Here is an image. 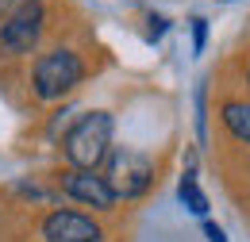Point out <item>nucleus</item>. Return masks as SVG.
<instances>
[{"label":"nucleus","mask_w":250,"mask_h":242,"mask_svg":"<svg viewBox=\"0 0 250 242\" xmlns=\"http://www.w3.org/2000/svg\"><path fill=\"white\" fill-rule=\"evenodd\" d=\"M104 181H108L116 200H139L154 184V161L143 150L116 146V150L104 158Z\"/></svg>","instance_id":"7ed1b4c3"},{"label":"nucleus","mask_w":250,"mask_h":242,"mask_svg":"<svg viewBox=\"0 0 250 242\" xmlns=\"http://www.w3.org/2000/svg\"><path fill=\"white\" fill-rule=\"evenodd\" d=\"M42 242H104V227L85 212H69V208H50L39 223Z\"/></svg>","instance_id":"39448f33"},{"label":"nucleus","mask_w":250,"mask_h":242,"mask_svg":"<svg viewBox=\"0 0 250 242\" xmlns=\"http://www.w3.org/2000/svg\"><path fill=\"white\" fill-rule=\"evenodd\" d=\"M146 23H150V31H146V39H150V42H158V39L169 31V20H166V16H150Z\"/></svg>","instance_id":"9d476101"},{"label":"nucleus","mask_w":250,"mask_h":242,"mask_svg":"<svg viewBox=\"0 0 250 242\" xmlns=\"http://www.w3.org/2000/svg\"><path fill=\"white\" fill-rule=\"evenodd\" d=\"M58 188H62L69 200H77V204H85L93 212H112L116 208L112 188L104 181V173H96V169H65L62 177H58Z\"/></svg>","instance_id":"423d86ee"},{"label":"nucleus","mask_w":250,"mask_h":242,"mask_svg":"<svg viewBox=\"0 0 250 242\" xmlns=\"http://www.w3.org/2000/svg\"><path fill=\"white\" fill-rule=\"evenodd\" d=\"M247 81H250V69H247Z\"/></svg>","instance_id":"f8f14e48"},{"label":"nucleus","mask_w":250,"mask_h":242,"mask_svg":"<svg viewBox=\"0 0 250 242\" xmlns=\"http://www.w3.org/2000/svg\"><path fill=\"white\" fill-rule=\"evenodd\" d=\"M112 154V116L108 112H85L65 131L62 158L69 169H96Z\"/></svg>","instance_id":"f257e3e1"},{"label":"nucleus","mask_w":250,"mask_h":242,"mask_svg":"<svg viewBox=\"0 0 250 242\" xmlns=\"http://www.w3.org/2000/svg\"><path fill=\"white\" fill-rule=\"evenodd\" d=\"M204 235H208V242H227V235H223L219 223H204Z\"/></svg>","instance_id":"9b49d317"},{"label":"nucleus","mask_w":250,"mask_h":242,"mask_svg":"<svg viewBox=\"0 0 250 242\" xmlns=\"http://www.w3.org/2000/svg\"><path fill=\"white\" fill-rule=\"evenodd\" d=\"M46 27V4L42 0H20L4 20H0V54L23 58L31 54Z\"/></svg>","instance_id":"20e7f679"},{"label":"nucleus","mask_w":250,"mask_h":242,"mask_svg":"<svg viewBox=\"0 0 250 242\" xmlns=\"http://www.w3.org/2000/svg\"><path fill=\"white\" fill-rule=\"evenodd\" d=\"M219 116H223V127H227L239 142L250 146V100H227Z\"/></svg>","instance_id":"0eeeda50"},{"label":"nucleus","mask_w":250,"mask_h":242,"mask_svg":"<svg viewBox=\"0 0 250 242\" xmlns=\"http://www.w3.org/2000/svg\"><path fill=\"white\" fill-rule=\"evenodd\" d=\"M81 81H85V61L69 46H54V50L39 54V61L31 69V92L42 104H54V100L69 96Z\"/></svg>","instance_id":"f03ea898"},{"label":"nucleus","mask_w":250,"mask_h":242,"mask_svg":"<svg viewBox=\"0 0 250 242\" xmlns=\"http://www.w3.org/2000/svg\"><path fill=\"white\" fill-rule=\"evenodd\" d=\"M177 196H181V204H185L192 215H208V196L200 192V184H196V177H192V173H188V177H181Z\"/></svg>","instance_id":"6e6552de"},{"label":"nucleus","mask_w":250,"mask_h":242,"mask_svg":"<svg viewBox=\"0 0 250 242\" xmlns=\"http://www.w3.org/2000/svg\"><path fill=\"white\" fill-rule=\"evenodd\" d=\"M204 42H208V23L196 16V20H192V50L200 54V50H204Z\"/></svg>","instance_id":"1a4fd4ad"}]
</instances>
